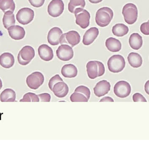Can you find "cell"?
Listing matches in <instances>:
<instances>
[{
  "instance_id": "cell-10",
  "label": "cell",
  "mask_w": 149,
  "mask_h": 147,
  "mask_svg": "<svg viewBox=\"0 0 149 147\" xmlns=\"http://www.w3.org/2000/svg\"><path fill=\"white\" fill-rule=\"evenodd\" d=\"M131 87L130 84L125 80H121L116 83L114 87V93L119 98H127L130 94Z\"/></svg>"
},
{
  "instance_id": "cell-31",
  "label": "cell",
  "mask_w": 149,
  "mask_h": 147,
  "mask_svg": "<svg viewBox=\"0 0 149 147\" xmlns=\"http://www.w3.org/2000/svg\"><path fill=\"white\" fill-rule=\"evenodd\" d=\"M74 92L82 94L86 97L87 98L88 100L90 98L91 92H90L89 88L87 87L84 85L79 86L76 87V89L74 90Z\"/></svg>"
},
{
  "instance_id": "cell-35",
  "label": "cell",
  "mask_w": 149,
  "mask_h": 147,
  "mask_svg": "<svg viewBox=\"0 0 149 147\" xmlns=\"http://www.w3.org/2000/svg\"><path fill=\"white\" fill-rule=\"evenodd\" d=\"M39 101L42 102H50L51 100V95L49 93H43L38 94Z\"/></svg>"
},
{
  "instance_id": "cell-41",
  "label": "cell",
  "mask_w": 149,
  "mask_h": 147,
  "mask_svg": "<svg viewBox=\"0 0 149 147\" xmlns=\"http://www.w3.org/2000/svg\"></svg>"
},
{
  "instance_id": "cell-40",
  "label": "cell",
  "mask_w": 149,
  "mask_h": 147,
  "mask_svg": "<svg viewBox=\"0 0 149 147\" xmlns=\"http://www.w3.org/2000/svg\"><path fill=\"white\" fill-rule=\"evenodd\" d=\"M3 86L2 81L1 80L0 78V90L1 89L2 87Z\"/></svg>"
},
{
  "instance_id": "cell-34",
  "label": "cell",
  "mask_w": 149,
  "mask_h": 147,
  "mask_svg": "<svg viewBox=\"0 0 149 147\" xmlns=\"http://www.w3.org/2000/svg\"><path fill=\"white\" fill-rule=\"evenodd\" d=\"M133 101L134 102H147V100L144 98V96L140 93H136L134 94L133 96Z\"/></svg>"
},
{
  "instance_id": "cell-32",
  "label": "cell",
  "mask_w": 149,
  "mask_h": 147,
  "mask_svg": "<svg viewBox=\"0 0 149 147\" xmlns=\"http://www.w3.org/2000/svg\"><path fill=\"white\" fill-rule=\"evenodd\" d=\"M63 79L60 77L59 74H56L55 76L52 77L50 80L49 82V89L52 91V88L54 85L59 82V81H63Z\"/></svg>"
},
{
  "instance_id": "cell-39",
  "label": "cell",
  "mask_w": 149,
  "mask_h": 147,
  "mask_svg": "<svg viewBox=\"0 0 149 147\" xmlns=\"http://www.w3.org/2000/svg\"><path fill=\"white\" fill-rule=\"evenodd\" d=\"M92 3H98L101 2L103 0H88Z\"/></svg>"
},
{
  "instance_id": "cell-15",
  "label": "cell",
  "mask_w": 149,
  "mask_h": 147,
  "mask_svg": "<svg viewBox=\"0 0 149 147\" xmlns=\"http://www.w3.org/2000/svg\"><path fill=\"white\" fill-rule=\"evenodd\" d=\"M52 91L58 98H64L69 93V87L63 81H59L54 85Z\"/></svg>"
},
{
  "instance_id": "cell-21",
  "label": "cell",
  "mask_w": 149,
  "mask_h": 147,
  "mask_svg": "<svg viewBox=\"0 0 149 147\" xmlns=\"http://www.w3.org/2000/svg\"><path fill=\"white\" fill-rule=\"evenodd\" d=\"M61 74L65 78H74L76 77L78 74V70L74 64H66L62 68Z\"/></svg>"
},
{
  "instance_id": "cell-4",
  "label": "cell",
  "mask_w": 149,
  "mask_h": 147,
  "mask_svg": "<svg viewBox=\"0 0 149 147\" xmlns=\"http://www.w3.org/2000/svg\"><path fill=\"white\" fill-rule=\"evenodd\" d=\"M126 62L123 56L116 55L111 56L107 62V66L110 72L119 73L122 71L125 67Z\"/></svg>"
},
{
  "instance_id": "cell-12",
  "label": "cell",
  "mask_w": 149,
  "mask_h": 147,
  "mask_svg": "<svg viewBox=\"0 0 149 147\" xmlns=\"http://www.w3.org/2000/svg\"><path fill=\"white\" fill-rule=\"evenodd\" d=\"M56 55L61 61L67 62L73 58L74 51L71 46L67 44H62L56 50Z\"/></svg>"
},
{
  "instance_id": "cell-22",
  "label": "cell",
  "mask_w": 149,
  "mask_h": 147,
  "mask_svg": "<svg viewBox=\"0 0 149 147\" xmlns=\"http://www.w3.org/2000/svg\"><path fill=\"white\" fill-rule=\"evenodd\" d=\"M143 41L142 37L138 33H134L130 36L129 44L130 47L134 50H138L143 45Z\"/></svg>"
},
{
  "instance_id": "cell-1",
  "label": "cell",
  "mask_w": 149,
  "mask_h": 147,
  "mask_svg": "<svg viewBox=\"0 0 149 147\" xmlns=\"http://www.w3.org/2000/svg\"><path fill=\"white\" fill-rule=\"evenodd\" d=\"M113 17V12L110 8L102 7L99 9L95 15V22L101 27H105L110 24Z\"/></svg>"
},
{
  "instance_id": "cell-37",
  "label": "cell",
  "mask_w": 149,
  "mask_h": 147,
  "mask_svg": "<svg viewBox=\"0 0 149 147\" xmlns=\"http://www.w3.org/2000/svg\"><path fill=\"white\" fill-rule=\"evenodd\" d=\"M100 102H114L113 99L111 97H105L102 98L100 101Z\"/></svg>"
},
{
  "instance_id": "cell-36",
  "label": "cell",
  "mask_w": 149,
  "mask_h": 147,
  "mask_svg": "<svg viewBox=\"0 0 149 147\" xmlns=\"http://www.w3.org/2000/svg\"><path fill=\"white\" fill-rule=\"evenodd\" d=\"M30 4L35 8H40L43 6L45 0H29Z\"/></svg>"
},
{
  "instance_id": "cell-38",
  "label": "cell",
  "mask_w": 149,
  "mask_h": 147,
  "mask_svg": "<svg viewBox=\"0 0 149 147\" xmlns=\"http://www.w3.org/2000/svg\"><path fill=\"white\" fill-rule=\"evenodd\" d=\"M144 90L146 93L149 95V80H148L145 83L144 85Z\"/></svg>"
},
{
  "instance_id": "cell-18",
  "label": "cell",
  "mask_w": 149,
  "mask_h": 147,
  "mask_svg": "<svg viewBox=\"0 0 149 147\" xmlns=\"http://www.w3.org/2000/svg\"><path fill=\"white\" fill-rule=\"evenodd\" d=\"M9 35L15 40L22 39L25 35V31L23 27L19 25H14L8 29Z\"/></svg>"
},
{
  "instance_id": "cell-20",
  "label": "cell",
  "mask_w": 149,
  "mask_h": 147,
  "mask_svg": "<svg viewBox=\"0 0 149 147\" xmlns=\"http://www.w3.org/2000/svg\"><path fill=\"white\" fill-rule=\"evenodd\" d=\"M105 44L107 49L111 52H119L121 49V43L119 40L114 37H110L107 39Z\"/></svg>"
},
{
  "instance_id": "cell-8",
  "label": "cell",
  "mask_w": 149,
  "mask_h": 147,
  "mask_svg": "<svg viewBox=\"0 0 149 147\" xmlns=\"http://www.w3.org/2000/svg\"><path fill=\"white\" fill-rule=\"evenodd\" d=\"M43 74L38 71L33 72L27 77L26 82L28 86L33 90L38 89L44 82Z\"/></svg>"
},
{
  "instance_id": "cell-16",
  "label": "cell",
  "mask_w": 149,
  "mask_h": 147,
  "mask_svg": "<svg viewBox=\"0 0 149 147\" xmlns=\"http://www.w3.org/2000/svg\"><path fill=\"white\" fill-rule=\"evenodd\" d=\"M39 57L45 62L51 61L54 57V53L52 49L46 44L40 45L38 49Z\"/></svg>"
},
{
  "instance_id": "cell-24",
  "label": "cell",
  "mask_w": 149,
  "mask_h": 147,
  "mask_svg": "<svg viewBox=\"0 0 149 147\" xmlns=\"http://www.w3.org/2000/svg\"><path fill=\"white\" fill-rule=\"evenodd\" d=\"M15 92L13 89L7 88L4 89L0 95V100L1 102H14L15 101Z\"/></svg>"
},
{
  "instance_id": "cell-23",
  "label": "cell",
  "mask_w": 149,
  "mask_h": 147,
  "mask_svg": "<svg viewBox=\"0 0 149 147\" xmlns=\"http://www.w3.org/2000/svg\"><path fill=\"white\" fill-rule=\"evenodd\" d=\"M128 61L131 67L138 68L141 66L143 59L140 54L135 52H131L127 57Z\"/></svg>"
},
{
  "instance_id": "cell-26",
  "label": "cell",
  "mask_w": 149,
  "mask_h": 147,
  "mask_svg": "<svg viewBox=\"0 0 149 147\" xmlns=\"http://www.w3.org/2000/svg\"><path fill=\"white\" fill-rule=\"evenodd\" d=\"M3 24L5 28H8L15 24V15L13 12L8 11L5 12L3 17Z\"/></svg>"
},
{
  "instance_id": "cell-2",
  "label": "cell",
  "mask_w": 149,
  "mask_h": 147,
  "mask_svg": "<svg viewBox=\"0 0 149 147\" xmlns=\"http://www.w3.org/2000/svg\"><path fill=\"white\" fill-rule=\"evenodd\" d=\"M86 71L88 78L94 79L104 74L105 66L102 62L99 61H90L87 64Z\"/></svg>"
},
{
  "instance_id": "cell-28",
  "label": "cell",
  "mask_w": 149,
  "mask_h": 147,
  "mask_svg": "<svg viewBox=\"0 0 149 147\" xmlns=\"http://www.w3.org/2000/svg\"><path fill=\"white\" fill-rule=\"evenodd\" d=\"M85 6V0H70L68 4V10L70 12L74 14L75 9L78 8H84Z\"/></svg>"
},
{
  "instance_id": "cell-5",
  "label": "cell",
  "mask_w": 149,
  "mask_h": 147,
  "mask_svg": "<svg viewBox=\"0 0 149 147\" xmlns=\"http://www.w3.org/2000/svg\"><path fill=\"white\" fill-rule=\"evenodd\" d=\"M35 56V51L32 47L26 45L23 47L17 55L19 64L25 66L29 64Z\"/></svg>"
},
{
  "instance_id": "cell-13",
  "label": "cell",
  "mask_w": 149,
  "mask_h": 147,
  "mask_svg": "<svg viewBox=\"0 0 149 147\" xmlns=\"http://www.w3.org/2000/svg\"><path fill=\"white\" fill-rule=\"evenodd\" d=\"M111 85L107 80H102L96 84L94 88V92L95 96L100 98L107 94L110 90Z\"/></svg>"
},
{
  "instance_id": "cell-17",
  "label": "cell",
  "mask_w": 149,
  "mask_h": 147,
  "mask_svg": "<svg viewBox=\"0 0 149 147\" xmlns=\"http://www.w3.org/2000/svg\"><path fill=\"white\" fill-rule=\"evenodd\" d=\"M99 34V29L96 27H92L88 30L83 36L82 43L84 45L92 44L95 40Z\"/></svg>"
},
{
  "instance_id": "cell-14",
  "label": "cell",
  "mask_w": 149,
  "mask_h": 147,
  "mask_svg": "<svg viewBox=\"0 0 149 147\" xmlns=\"http://www.w3.org/2000/svg\"><path fill=\"white\" fill-rule=\"evenodd\" d=\"M63 34L61 29L58 27L52 28L48 33L47 39L49 44L56 46L60 44V37Z\"/></svg>"
},
{
  "instance_id": "cell-27",
  "label": "cell",
  "mask_w": 149,
  "mask_h": 147,
  "mask_svg": "<svg viewBox=\"0 0 149 147\" xmlns=\"http://www.w3.org/2000/svg\"><path fill=\"white\" fill-rule=\"evenodd\" d=\"M15 8V4L14 0H0V9L3 13L8 11L14 12Z\"/></svg>"
},
{
  "instance_id": "cell-29",
  "label": "cell",
  "mask_w": 149,
  "mask_h": 147,
  "mask_svg": "<svg viewBox=\"0 0 149 147\" xmlns=\"http://www.w3.org/2000/svg\"><path fill=\"white\" fill-rule=\"evenodd\" d=\"M20 102H39V98L38 95L33 93L29 92L24 95Z\"/></svg>"
},
{
  "instance_id": "cell-7",
  "label": "cell",
  "mask_w": 149,
  "mask_h": 147,
  "mask_svg": "<svg viewBox=\"0 0 149 147\" xmlns=\"http://www.w3.org/2000/svg\"><path fill=\"white\" fill-rule=\"evenodd\" d=\"M80 41L81 37L79 33L75 31H71L62 35L60 37V43L74 47L79 44Z\"/></svg>"
},
{
  "instance_id": "cell-25",
  "label": "cell",
  "mask_w": 149,
  "mask_h": 147,
  "mask_svg": "<svg viewBox=\"0 0 149 147\" xmlns=\"http://www.w3.org/2000/svg\"><path fill=\"white\" fill-rule=\"evenodd\" d=\"M129 31L128 27L123 24H115L112 28V32L116 36L122 37L128 34Z\"/></svg>"
},
{
  "instance_id": "cell-3",
  "label": "cell",
  "mask_w": 149,
  "mask_h": 147,
  "mask_svg": "<svg viewBox=\"0 0 149 147\" xmlns=\"http://www.w3.org/2000/svg\"><path fill=\"white\" fill-rule=\"evenodd\" d=\"M122 14L124 20L127 24H134L138 18V9L137 7L133 3L125 4L122 10Z\"/></svg>"
},
{
  "instance_id": "cell-11",
  "label": "cell",
  "mask_w": 149,
  "mask_h": 147,
  "mask_svg": "<svg viewBox=\"0 0 149 147\" xmlns=\"http://www.w3.org/2000/svg\"><path fill=\"white\" fill-rule=\"evenodd\" d=\"M64 8V3L62 0H52L48 5V13L52 17H58L63 14Z\"/></svg>"
},
{
  "instance_id": "cell-30",
  "label": "cell",
  "mask_w": 149,
  "mask_h": 147,
  "mask_svg": "<svg viewBox=\"0 0 149 147\" xmlns=\"http://www.w3.org/2000/svg\"><path fill=\"white\" fill-rule=\"evenodd\" d=\"M70 99L72 102H88V100L84 94L76 92L71 95Z\"/></svg>"
},
{
  "instance_id": "cell-33",
  "label": "cell",
  "mask_w": 149,
  "mask_h": 147,
  "mask_svg": "<svg viewBox=\"0 0 149 147\" xmlns=\"http://www.w3.org/2000/svg\"><path fill=\"white\" fill-rule=\"evenodd\" d=\"M141 32L146 35H149V22H144L142 24L140 27Z\"/></svg>"
},
{
  "instance_id": "cell-19",
  "label": "cell",
  "mask_w": 149,
  "mask_h": 147,
  "mask_svg": "<svg viewBox=\"0 0 149 147\" xmlns=\"http://www.w3.org/2000/svg\"><path fill=\"white\" fill-rule=\"evenodd\" d=\"M15 59L11 53L5 52L0 55V65L5 69H10L15 64Z\"/></svg>"
},
{
  "instance_id": "cell-9",
  "label": "cell",
  "mask_w": 149,
  "mask_h": 147,
  "mask_svg": "<svg viewBox=\"0 0 149 147\" xmlns=\"http://www.w3.org/2000/svg\"><path fill=\"white\" fill-rule=\"evenodd\" d=\"M35 16L34 10L29 8H22L16 15L17 21L22 24L27 25L33 21Z\"/></svg>"
},
{
  "instance_id": "cell-6",
  "label": "cell",
  "mask_w": 149,
  "mask_h": 147,
  "mask_svg": "<svg viewBox=\"0 0 149 147\" xmlns=\"http://www.w3.org/2000/svg\"><path fill=\"white\" fill-rule=\"evenodd\" d=\"M75 16V23L81 28L86 29L90 24V13L86 10L82 8H78L75 9L74 12Z\"/></svg>"
}]
</instances>
